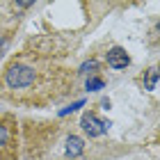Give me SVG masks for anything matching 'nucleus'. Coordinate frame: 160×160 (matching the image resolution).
I'll use <instances>...</instances> for the list:
<instances>
[{"label":"nucleus","instance_id":"f257e3e1","mask_svg":"<svg viewBox=\"0 0 160 160\" xmlns=\"http://www.w3.org/2000/svg\"><path fill=\"white\" fill-rule=\"evenodd\" d=\"M69 43L60 37L30 39L0 73V98L21 108H48L76 92L78 69Z\"/></svg>","mask_w":160,"mask_h":160},{"label":"nucleus","instance_id":"f03ea898","mask_svg":"<svg viewBox=\"0 0 160 160\" xmlns=\"http://www.w3.org/2000/svg\"><path fill=\"white\" fill-rule=\"evenodd\" d=\"M18 151V121L0 112V160H16Z\"/></svg>","mask_w":160,"mask_h":160},{"label":"nucleus","instance_id":"7ed1b4c3","mask_svg":"<svg viewBox=\"0 0 160 160\" xmlns=\"http://www.w3.org/2000/svg\"><path fill=\"white\" fill-rule=\"evenodd\" d=\"M80 126H82V130H85L89 137H98V135H103L105 130L110 128V121L98 119L96 112H85L82 119H80Z\"/></svg>","mask_w":160,"mask_h":160},{"label":"nucleus","instance_id":"20e7f679","mask_svg":"<svg viewBox=\"0 0 160 160\" xmlns=\"http://www.w3.org/2000/svg\"><path fill=\"white\" fill-rule=\"evenodd\" d=\"M105 62H108V67H112V69H126L130 64V57H128V53L123 48L114 46V48H110L105 53Z\"/></svg>","mask_w":160,"mask_h":160},{"label":"nucleus","instance_id":"39448f33","mask_svg":"<svg viewBox=\"0 0 160 160\" xmlns=\"http://www.w3.org/2000/svg\"><path fill=\"white\" fill-rule=\"evenodd\" d=\"M85 151V142L80 140V137H76V135H71L69 140H67V156H71V158H78L80 153Z\"/></svg>","mask_w":160,"mask_h":160},{"label":"nucleus","instance_id":"423d86ee","mask_svg":"<svg viewBox=\"0 0 160 160\" xmlns=\"http://www.w3.org/2000/svg\"><path fill=\"white\" fill-rule=\"evenodd\" d=\"M156 80H158V69H149V78H147V87L149 89H156Z\"/></svg>","mask_w":160,"mask_h":160},{"label":"nucleus","instance_id":"0eeeda50","mask_svg":"<svg viewBox=\"0 0 160 160\" xmlns=\"http://www.w3.org/2000/svg\"><path fill=\"white\" fill-rule=\"evenodd\" d=\"M103 87V80L101 78H89L87 80V89H101Z\"/></svg>","mask_w":160,"mask_h":160}]
</instances>
